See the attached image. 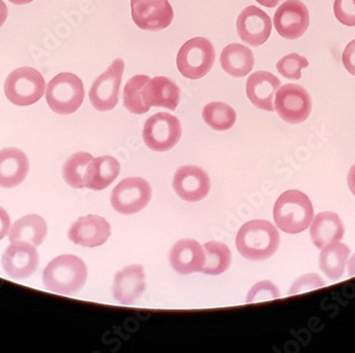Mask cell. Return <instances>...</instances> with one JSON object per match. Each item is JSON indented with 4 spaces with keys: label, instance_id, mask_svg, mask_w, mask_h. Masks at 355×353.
<instances>
[{
    "label": "cell",
    "instance_id": "obj_1",
    "mask_svg": "<svg viewBox=\"0 0 355 353\" xmlns=\"http://www.w3.org/2000/svg\"><path fill=\"white\" fill-rule=\"evenodd\" d=\"M87 279V265L73 255H62L53 259L43 274L46 290L67 296H73L83 290Z\"/></svg>",
    "mask_w": 355,
    "mask_h": 353
},
{
    "label": "cell",
    "instance_id": "obj_2",
    "mask_svg": "<svg viewBox=\"0 0 355 353\" xmlns=\"http://www.w3.org/2000/svg\"><path fill=\"white\" fill-rule=\"evenodd\" d=\"M235 244L244 258L252 261L266 260L278 251L280 235L268 221H250L239 229Z\"/></svg>",
    "mask_w": 355,
    "mask_h": 353
},
{
    "label": "cell",
    "instance_id": "obj_3",
    "mask_svg": "<svg viewBox=\"0 0 355 353\" xmlns=\"http://www.w3.org/2000/svg\"><path fill=\"white\" fill-rule=\"evenodd\" d=\"M314 217V208L308 195L298 190L283 193L273 208L277 226L284 233H300L309 228Z\"/></svg>",
    "mask_w": 355,
    "mask_h": 353
},
{
    "label": "cell",
    "instance_id": "obj_4",
    "mask_svg": "<svg viewBox=\"0 0 355 353\" xmlns=\"http://www.w3.org/2000/svg\"><path fill=\"white\" fill-rule=\"evenodd\" d=\"M85 87L79 77L71 73L55 75L46 87V101L53 113L71 115L85 100Z\"/></svg>",
    "mask_w": 355,
    "mask_h": 353
},
{
    "label": "cell",
    "instance_id": "obj_5",
    "mask_svg": "<svg viewBox=\"0 0 355 353\" xmlns=\"http://www.w3.org/2000/svg\"><path fill=\"white\" fill-rule=\"evenodd\" d=\"M215 48L205 37H193L179 50L178 71L187 79L198 80L207 75L214 65Z\"/></svg>",
    "mask_w": 355,
    "mask_h": 353
},
{
    "label": "cell",
    "instance_id": "obj_6",
    "mask_svg": "<svg viewBox=\"0 0 355 353\" xmlns=\"http://www.w3.org/2000/svg\"><path fill=\"white\" fill-rule=\"evenodd\" d=\"M45 89L43 75L31 67H21L12 71L5 82L6 97L17 107L35 105L43 97Z\"/></svg>",
    "mask_w": 355,
    "mask_h": 353
},
{
    "label": "cell",
    "instance_id": "obj_7",
    "mask_svg": "<svg viewBox=\"0 0 355 353\" xmlns=\"http://www.w3.org/2000/svg\"><path fill=\"white\" fill-rule=\"evenodd\" d=\"M181 135L180 120L168 113L155 114L144 125V141L155 152H166L173 149L180 141Z\"/></svg>",
    "mask_w": 355,
    "mask_h": 353
},
{
    "label": "cell",
    "instance_id": "obj_8",
    "mask_svg": "<svg viewBox=\"0 0 355 353\" xmlns=\"http://www.w3.org/2000/svg\"><path fill=\"white\" fill-rule=\"evenodd\" d=\"M312 107L310 93L298 84H285L276 93L275 109L289 125H299L306 120Z\"/></svg>",
    "mask_w": 355,
    "mask_h": 353
},
{
    "label": "cell",
    "instance_id": "obj_9",
    "mask_svg": "<svg viewBox=\"0 0 355 353\" xmlns=\"http://www.w3.org/2000/svg\"><path fill=\"white\" fill-rule=\"evenodd\" d=\"M153 191L146 179L128 177L112 192L111 204L121 215H135L148 206Z\"/></svg>",
    "mask_w": 355,
    "mask_h": 353
},
{
    "label": "cell",
    "instance_id": "obj_10",
    "mask_svg": "<svg viewBox=\"0 0 355 353\" xmlns=\"http://www.w3.org/2000/svg\"><path fill=\"white\" fill-rule=\"evenodd\" d=\"M125 62L115 60L109 69L97 78L89 89V98L91 105L97 111H112L119 103V87L123 81Z\"/></svg>",
    "mask_w": 355,
    "mask_h": 353
},
{
    "label": "cell",
    "instance_id": "obj_11",
    "mask_svg": "<svg viewBox=\"0 0 355 353\" xmlns=\"http://www.w3.org/2000/svg\"><path fill=\"white\" fill-rule=\"evenodd\" d=\"M6 274L14 280H24L37 272L40 257L37 246L25 241H14L1 259Z\"/></svg>",
    "mask_w": 355,
    "mask_h": 353
},
{
    "label": "cell",
    "instance_id": "obj_12",
    "mask_svg": "<svg viewBox=\"0 0 355 353\" xmlns=\"http://www.w3.org/2000/svg\"><path fill=\"white\" fill-rule=\"evenodd\" d=\"M132 19L139 29L157 32L173 23V10L168 0H131Z\"/></svg>",
    "mask_w": 355,
    "mask_h": 353
},
{
    "label": "cell",
    "instance_id": "obj_13",
    "mask_svg": "<svg viewBox=\"0 0 355 353\" xmlns=\"http://www.w3.org/2000/svg\"><path fill=\"white\" fill-rule=\"evenodd\" d=\"M273 24L280 37L293 41L302 37L308 30L310 13L300 0H287L275 13Z\"/></svg>",
    "mask_w": 355,
    "mask_h": 353
},
{
    "label": "cell",
    "instance_id": "obj_14",
    "mask_svg": "<svg viewBox=\"0 0 355 353\" xmlns=\"http://www.w3.org/2000/svg\"><path fill=\"white\" fill-rule=\"evenodd\" d=\"M173 188L178 197L189 203L202 201L209 194L211 181L209 175L197 165H183L175 171Z\"/></svg>",
    "mask_w": 355,
    "mask_h": 353
},
{
    "label": "cell",
    "instance_id": "obj_15",
    "mask_svg": "<svg viewBox=\"0 0 355 353\" xmlns=\"http://www.w3.org/2000/svg\"><path fill=\"white\" fill-rule=\"evenodd\" d=\"M237 33L241 41L253 47L262 46L271 35V19L260 8L249 6L239 14Z\"/></svg>",
    "mask_w": 355,
    "mask_h": 353
},
{
    "label": "cell",
    "instance_id": "obj_16",
    "mask_svg": "<svg viewBox=\"0 0 355 353\" xmlns=\"http://www.w3.org/2000/svg\"><path fill=\"white\" fill-rule=\"evenodd\" d=\"M111 235V225L105 217L89 215L81 217L71 224L69 238L71 242L85 247L105 244Z\"/></svg>",
    "mask_w": 355,
    "mask_h": 353
},
{
    "label": "cell",
    "instance_id": "obj_17",
    "mask_svg": "<svg viewBox=\"0 0 355 353\" xmlns=\"http://www.w3.org/2000/svg\"><path fill=\"white\" fill-rule=\"evenodd\" d=\"M146 291V274L139 264L129 265L115 275L113 297L123 306H132Z\"/></svg>",
    "mask_w": 355,
    "mask_h": 353
},
{
    "label": "cell",
    "instance_id": "obj_18",
    "mask_svg": "<svg viewBox=\"0 0 355 353\" xmlns=\"http://www.w3.org/2000/svg\"><path fill=\"white\" fill-rule=\"evenodd\" d=\"M171 267L178 274L202 272L205 263V248L193 239L178 241L169 254Z\"/></svg>",
    "mask_w": 355,
    "mask_h": 353
},
{
    "label": "cell",
    "instance_id": "obj_19",
    "mask_svg": "<svg viewBox=\"0 0 355 353\" xmlns=\"http://www.w3.org/2000/svg\"><path fill=\"white\" fill-rule=\"evenodd\" d=\"M180 89L173 80L155 77L149 80L141 89V100L148 109L155 107L175 111L180 103Z\"/></svg>",
    "mask_w": 355,
    "mask_h": 353
},
{
    "label": "cell",
    "instance_id": "obj_20",
    "mask_svg": "<svg viewBox=\"0 0 355 353\" xmlns=\"http://www.w3.org/2000/svg\"><path fill=\"white\" fill-rule=\"evenodd\" d=\"M281 87L282 84L276 75L267 71H257L247 80V97L257 109L273 111V98Z\"/></svg>",
    "mask_w": 355,
    "mask_h": 353
},
{
    "label": "cell",
    "instance_id": "obj_21",
    "mask_svg": "<svg viewBox=\"0 0 355 353\" xmlns=\"http://www.w3.org/2000/svg\"><path fill=\"white\" fill-rule=\"evenodd\" d=\"M29 159L17 147L0 151V187L14 188L21 185L29 173Z\"/></svg>",
    "mask_w": 355,
    "mask_h": 353
},
{
    "label": "cell",
    "instance_id": "obj_22",
    "mask_svg": "<svg viewBox=\"0 0 355 353\" xmlns=\"http://www.w3.org/2000/svg\"><path fill=\"white\" fill-rule=\"evenodd\" d=\"M310 233L315 246L322 249L331 243L342 240L345 227L342 219L336 213L324 211L315 217L311 223Z\"/></svg>",
    "mask_w": 355,
    "mask_h": 353
},
{
    "label": "cell",
    "instance_id": "obj_23",
    "mask_svg": "<svg viewBox=\"0 0 355 353\" xmlns=\"http://www.w3.org/2000/svg\"><path fill=\"white\" fill-rule=\"evenodd\" d=\"M121 172V163L111 156L93 159L87 168L85 187L89 190L101 191L107 188Z\"/></svg>",
    "mask_w": 355,
    "mask_h": 353
},
{
    "label": "cell",
    "instance_id": "obj_24",
    "mask_svg": "<svg viewBox=\"0 0 355 353\" xmlns=\"http://www.w3.org/2000/svg\"><path fill=\"white\" fill-rule=\"evenodd\" d=\"M220 65L231 77L244 78L254 67V55L250 48L241 44H230L223 48Z\"/></svg>",
    "mask_w": 355,
    "mask_h": 353
},
{
    "label": "cell",
    "instance_id": "obj_25",
    "mask_svg": "<svg viewBox=\"0 0 355 353\" xmlns=\"http://www.w3.org/2000/svg\"><path fill=\"white\" fill-rule=\"evenodd\" d=\"M47 235V223L39 215H28L12 225L9 241H25L39 247Z\"/></svg>",
    "mask_w": 355,
    "mask_h": 353
},
{
    "label": "cell",
    "instance_id": "obj_26",
    "mask_svg": "<svg viewBox=\"0 0 355 353\" xmlns=\"http://www.w3.org/2000/svg\"><path fill=\"white\" fill-rule=\"evenodd\" d=\"M349 255L350 249L340 241L327 245L319 255L320 270L331 280H338L344 274Z\"/></svg>",
    "mask_w": 355,
    "mask_h": 353
},
{
    "label": "cell",
    "instance_id": "obj_27",
    "mask_svg": "<svg viewBox=\"0 0 355 353\" xmlns=\"http://www.w3.org/2000/svg\"><path fill=\"white\" fill-rule=\"evenodd\" d=\"M203 248L205 253L203 274L217 276L228 270L232 262V254L227 245L212 241V242L205 243Z\"/></svg>",
    "mask_w": 355,
    "mask_h": 353
},
{
    "label": "cell",
    "instance_id": "obj_28",
    "mask_svg": "<svg viewBox=\"0 0 355 353\" xmlns=\"http://www.w3.org/2000/svg\"><path fill=\"white\" fill-rule=\"evenodd\" d=\"M93 156L87 152H78L71 155L62 168V176L71 188L85 187V175L87 168Z\"/></svg>",
    "mask_w": 355,
    "mask_h": 353
},
{
    "label": "cell",
    "instance_id": "obj_29",
    "mask_svg": "<svg viewBox=\"0 0 355 353\" xmlns=\"http://www.w3.org/2000/svg\"><path fill=\"white\" fill-rule=\"evenodd\" d=\"M202 118L205 123L215 131H227L236 123L234 109L223 102H212L205 105Z\"/></svg>",
    "mask_w": 355,
    "mask_h": 353
},
{
    "label": "cell",
    "instance_id": "obj_30",
    "mask_svg": "<svg viewBox=\"0 0 355 353\" xmlns=\"http://www.w3.org/2000/svg\"><path fill=\"white\" fill-rule=\"evenodd\" d=\"M149 80L150 78L148 75H137L131 78L125 84L123 93V107L130 113L141 115L149 111L141 100V89Z\"/></svg>",
    "mask_w": 355,
    "mask_h": 353
},
{
    "label": "cell",
    "instance_id": "obj_31",
    "mask_svg": "<svg viewBox=\"0 0 355 353\" xmlns=\"http://www.w3.org/2000/svg\"><path fill=\"white\" fill-rule=\"evenodd\" d=\"M310 65L308 59L297 53L285 55L277 64V71L281 75L289 80L301 79V71Z\"/></svg>",
    "mask_w": 355,
    "mask_h": 353
},
{
    "label": "cell",
    "instance_id": "obj_32",
    "mask_svg": "<svg viewBox=\"0 0 355 353\" xmlns=\"http://www.w3.org/2000/svg\"><path fill=\"white\" fill-rule=\"evenodd\" d=\"M281 296L278 288L270 281H261L252 287L248 296H247V304L253 302H261V301L272 300Z\"/></svg>",
    "mask_w": 355,
    "mask_h": 353
},
{
    "label": "cell",
    "instance_id": "obj_33",
    "mask_svg": "<svg viewBox=\"0 0 355 353\" xmlns=\"http://www.w3.org/2000/svg\"><path fill=\"white\" fill-rule=\"evenodd\" d=\"M326 281L319 277L317 274H308L301 276L297 279L293 284L292 288L289 290L288 295L301 294V293L310 292L311 290H316V289L324 288L326 287Z\"/></svg>",
    "mask_w": 355,
    "mask_h": 353
},
{
    "label": "cell",
    "instance_id": "obj_34",
    "mask_svg": "<svg viewBox=\"0 0 355 353\" xmlns=\"http://www.w3.org/2000/svg\"><path fill=\"white\" fill-rule=\"evenodd\" d=\"M334 14L343 25L355 27V0H335Z\"/></svg>",
    "mask_w": 355,
    "mask_h": 353
},
{
    "label": "cell",
    "instance_id": "obj_35",
    "mask_svg": "<svg viewBox=\"0 0 355 353\" xmlns=\"http://www.w3.org/2000/svg\"><path fill=\"white\" fill-rule=\"evenodd\" d=\"M343 63L348 73L355 77V39L345 48L343 53Z\"/></svg>",
    "mask_w": 355,
    "mask_h": 353
},
{
    "label": "cell",
    "instance_id": "obj_36",
    "mask_svg": "<svg viewBox=\"0 0 355 353\" xmlns=\"http://www.w3.org/2000/svg\"><path fill=\"white\" fill-rule=\"evenodd\" d=\"M10 226H11V219H10L9 213L0 206V241L3 240L8 235Z\"/></svg>",
    "mask_w": 355,
    "mask_h": 353
},
{
    "label": "cell",
    "instance_id": "obj_37",
    "mask_svg": "<svg viewBox=\"0 0 355 353\" xmlns=\"http://www.w3.org/2000/svg\"><path fill=\"white\" fill-rule=\"evenodd\" d=\"M347 181H348V186L349 188H350L351 192H352L355 197V163L351 167L350 171H349Z\"/></svg>",
    "mask_w": 355,
    "mask_h": 353
},
{
    "label": "cell",
    "instance_id": "obj_38",
    "mask_svg": "<svg viewBox=\"0 0 355 353\" xmlns=\"http://www.w3.org/2000/svg\"><path fill=\"white\" fill-rule=\"evenodd\" d=\"M8 14H9V11H8L7 6L3 0H0V28L3 27V24L7 21Z\"/></svg>",
    "mask_w": 355,
    "mask_h": 353
},
{
    "label": "cell",
    "instance_id": "obj_39",
    "mask_svg": "<svg viewBox=\"0 0 355 353\" xmlns=\"http://www.w3.org/2000/svg\"><path fill=\"white\" fill-rule=\"evenodd\" d=\"M283 1V0H257V3L260 5L264 6L266 8H275L279 5V3Z\"/></svg>",
    "mask_w": 355,
    "mask_h": 353
},
{
    "label": "cell",
    "instance_id": "obj_40",
    "mask_svg": "<svg viewBox=\"0 0 355 353\" xmlns=\"http://www.w3.org/2000/svg\"><path fill=\"white\" fill-rule=\"evenodd\" d=\"M348 271L349 275H350L351 277L355 276V254L353 255L350 260H349Z\"/></svg>",
    "mask_w": 355,
    "mask_h": 353
},
{
    "label": "cell",
    "instance_id": "obj_41",
    "mask_svg": "<svg viewBox=\"0 0 355 353\" xmlns=\"http://www.w3.org/2000/svg\"><path fill=\"white\" fill-rule=\"evenodd\" d=\"M9 1L10 3H13V5L24 6L32 3L33 0H9Z\"/></svg>",
    "mask_w": 355,
    "mask_h": 353
}]
</instances>
